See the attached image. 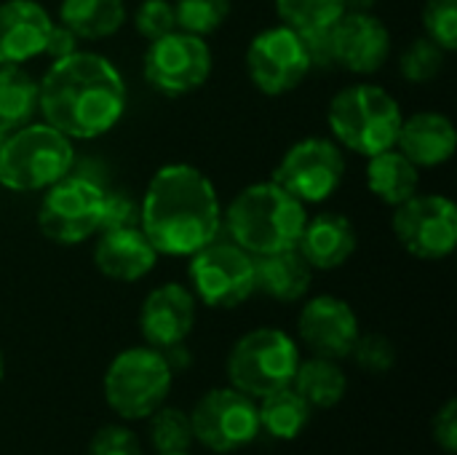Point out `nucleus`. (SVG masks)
Masks as SVG:
<instances>
[{"label":"nucleus","instance_id":"obj_41","mask_svg":"<svg viewBox=\"0 0 457 455\" xmlns=\"http://www.w3.org/2000/svg\"><path fill=\"white\" fill-rule=\"evenodd\" d=\"M3 375H5V359H3V351H0V383H3Z\"/></svg>","mask_w":457,"mask_h":455},{"label":"nucleus","instance_id":"obj_32","mask_svg":"<svg viewBox=\"0 0 457 455\" xmlns=\"http://www.w3.org/2000/svg\"><path fill=\"white\" fill-rule=\"evenodd\" d=\"M423 32L447 54L457 48V0H426L420 11Z\"/></svg>","mask_w":457,"mask_h":455},{"label":"nucleus","instance_id":"obj_20","mask_svg":"<svg viewBox=\"0 0 457 455\" xmlns=\"http://www.w3.org/2000/svg\"><path fill=\"white\" fill-rule=\"evenodd\" d=\"M359 247V233L351 217L343 212H319L305 220L297 252L308 260L313 271L343 268Z\"/></svg>","mask_w":457,"mask_h":455},{"label":"nucleus","instance_id":"obj_28","mask_svg":"<svg viewBox=\"0 0 457 455\" xmlns=\"http://www.w3.org/2000/svg\"><path fill=\"white\" fill-rule=\"evenodd\" d=\"M281 24L297 32L329 29L343 13L345 0H273Z\"/></svg>","mask_w":457,"mask_h":455},{"label":"nucleus","instance_id":"obj_18","mask_svg":"<svg viewBox=\"0 0 457 455\" xmlns=\"http://www.w3.org/2000/svg\"><path fill=\"white\" fill-rule=\"evenodd\" d=\"M91 257L104 279L134 284L155 271L161 255L155 252V247L150 244L139 225H123L99 231Z\"/></svg>","mask_w":457,"mask_h":455},{"label":"nucleus","instance_id":"obj_12","mask_svg":"<svg viewBox=\"0 0 457 455\" xmlns=\"http://www.w3.org/2000/svg\"><path fill=\"white\" fill-rule=\"evenodd\" d=\"M394 236L423 263L447 260L457 247V206L445 193H415L394 209Z\"/></svg>","mask_w":457,"mask_h":455},{"label":"nucleus","instance_id":"obj_3","mask_svg":"<svg viewBox=\"0 0 457 455\" xmlns=\"http://www.w3.org/2000/svg\"><path fill=\"white\" fill-rule=\"evenodd\" d=\"M308 220V206L273 180L241 188L222 209V231L249 255L295 249Z\"/></svg>","mask_w":457,"mask_h":455},{"label":"nucleus","instance_id":"obj_9","mask_svg":"<svg viewBox=\"0 0 457 455\" xmlns=\"http://www.w3.org/2000/svg\"><path fill=\"white\" fill-rule=\"evenodd\" d=\"M104 188L83 174H67L43 190L37 206L40 233L59 247H78L102 228Z\"/></svg>","mask_w":457,"mask_h":455},{"label":"nucleus","instance_id":"obj_16","mask_svg":"<svg viewBox=\"0 0 457 455\" xmlns=\"http://www.w3.org/2000/svg\"><path fill=\"white\" fill-rule=\"evenodd\" d=\"M335 67L353 75H375L386 67L394 51L391 29L375 11H345L332 27Z\"/></svg>","mask_w":457,"mask_h":455},{"label":"nucleus","instance_id":"obj_29","mask_svg":"<svg viewBox=\"0 0 457 455\" xmlns=\"http://www.w3.org/2000/svg\"><path fill=\"white\" fill-rule=\"evenodd\" d=\"M147 432H150V445L155 448V453H190L195 442L190 413L166 408V405H161L147 418Z\"/></svg>","mask_w":457,"mask_h":455},{"label":"nucleus","instance_id":"obj_24","mask_svg":"<svg viewBox=\"0 0 457 455\" xmlns=\"http://www.w3.org/2000/svg\"><path fill=\"white\" fill-rule=\"evenodd\" d=\"M129 8L123 0H62L59 24L78 40H107L123 29Z\"/></svg>","mask_w":457,"mask_h":455},{"label":"nucleus","instance_id":"obj_17","mask_svg":"<svg viewBox=\"0 0 457 455\" xmlns=\"http://www.w3.org/2000/svg\"><path fill=\"white\" fill-rule=\"evenodd\" d=\"M198 300L179 282L158 284L147 292L139 308V333L142 341L158 351H169L174 346H185L195 327Z\"/></svg>","mask_w":457,"mask_h":455},{"label":"nucleus","instance_id":"obj_34","mask_svg":"<svg viewBox=\"0 0 457 455\" xmlns=\"http://www.w3.org/2000/svg\"><path fill=\"white\" fill-rule=\"evenodd\" d=\"M131 24L139 38L158 40L169 32L177 29V16H174V3L171 0H142L137 11L131 13Z\"/></svg>","mask_w":457,"mask_h":455},{"label":"nucleus","instance_id":"obj_38","mask_svg":"<svg viewBox=\"0 0 457 455\" xmlns=\"http://www.w3.org/2000/svg\"><path fill=\"white\" fill-rule=\"evenodd\" d=\"M308 48V59L313 70H327L335 67V56H332V38L329 29H313V32H300Z\"/></svg>","mask_w":457,"mask_h":455},{"label":"nucleus","instance_id":"obj_2","mask_svg":"<svg viewBox=\"0 0 457 455\" xmlns=\"http://www.w3.org/2000/svg\"><path fill=\"white\" fill-rule=\"evenodd\" d=\"M139 228L161 257H190L222 236V201L193 164H163L139 198Z\"/></svg>","mask_w":457,"mask_h":455},{"label":"nucleus","instance_id":"obj_35","mask_svg":"<svg viewBox=\"0 0 457 455\" xmlns=\"http://www.w3.org/2000/svg\"><path fill=\"white\" fill-rule=\"evenodd\" d=\"M86 455H142V445L129 426L110 424L91 437Z\"/></svg>","mask_w":457,"mask_h":455},{"label":"nucleus","instance_id":"obj_37","mask_svg":"<svg viewBox=\"0 0 457 455\" xmlns=\"http://www.w3.org/2000/svg\"><path fill=\"white\" fill-rule=\"evenodd\" d=\"M431 432H434V442L436 448H442L447 455L457 453V402L455 400H447L436 416H434V424H431Z\"/></svg>","mask_w":457,"mask_h":455},{"label":"nucleus","instance_id":"obj_25","mask_svg":"<svg viewBox=\"0 0 457 455\" xmlns=\"http://www.w3.org/2000/svg\"><path fill=\"white\" fill-rule=\"evenodd\" d=\"M292 389L313 410H329V408H337L345 400L348 375L340 367V362L311 354L308 359H300L297 373L292 378Z\"/></svg>","mask_w":457,"mask_h":455},{"label":"nucleus","instance_id":"obj_4","mask_svg":"<svg viewBox=\"0 0 457 455\" xmlns=\"http://www.w3.org/2000/svg\"><path fill=\"white\" fill-rule=\"evenodd\" d=\"M399 99L380 83H351L343 86L327 105V126L332 139L361 158L378 156L396 147L402 126Z\"/></svg>","mask_w":457,"mask_h":455},{"label":"nucleus","instance_id":"obj_14","mask_svg":"<svg viewBox=\"0 0 457 455\" xmlns=\"http://www.w3.org/2000/svg\"><path fill=\"white\" fill-rule=\"evenodd\" d=\"M190 424L195 442L220 455L244 451L262 434L257 400L233 386L206 392L190 410Z\"/></svg>","mask_w":457,"mask_h":455},{"label":"nucleus","instance_id":"obj_33","mask_svg":"<svg viewBox=\"0 0 457 455\" xmlns=\"http://www.w3.org/2000/svg\"><path fill=\"white\" fill-rule=\"evenodd\" d=\"M348 359H353L356 367L370 375H386L396 365V346L383 333H361Z\"/></svg>","mask_w":457,"mask_h":455},{"label":"nucleus","instance_id":"obj_43","mask_svg":"<svg viewBox=\"0 0 457 455\" xmlns=\"http://www.w3.org/2000/svg\"><path fill=\"white\" fill-rule=\"evenodd\" d=\"M158 455H190V453H158Z\"/></svg>","mask_w":457,"mask_h":455},{"label":"nucleus","instance_id":"obj_36","mask_svg":"<svg viewBox=\"0 0 457 455\" xmlns=\"http://www.w3.org/2000/svg\"><path fill=\"white\" fill-rule=\"evenodd\" d=\"M123 225H139V204L123 193V190H104L102 201V228H123Z\"/></svg>","mask_w":457,"mask_h":455},{"label":"nucleus","instance_id":"obj_19","mask_svg":"<svg viewBox=\"0 0 457 455\" xmlns=\"http://www.w3.org/2000/svg\"><path fill=\"white\" fill-rule=\"evenodd\" d=\"M54 19L37 0H0V62L27 64L46 51Z\"/></svg>","mask_w":457,"mask_h":455},{"label":"nucleus","instance_id":"obj_31","mask_svg":"<svg viewBox=\"0 0 457 455\" xmlns=\"http://www.w3.org/2000/svg\"><path fill=\"white\" fill-rule=\"evenodd\" d=\"M171 3L177 16V29L201 38L217 32L233 11L230 0H171Z\"/></svg>","mask_w":457,"mask_h":455},{"label":"nucleus","instance_id":"obj_40","mask_svg":"<svg viewBox=\"0 0 457 455\" xmlns=\"http://www.w3.org/2000/svg\"><path fill=\"white\" fill-rule=\"evenodd\" d=\"M378 0H345V11H372Z\"/></svg>","mask_w":457,"mask_h":455},{"label":"nucleus","instance_id":"obj_22","mask_svg":"<svg viewBox=\"0 0 457 455\" xmlns=\"http://www.w3.org/2000/svg\"><path fill=\"white\" fill-rule=\"evenodd\" d=\"M313 268L295 249L254 257V290L276 303H300L311 292Z\"/></svg>","mask_w":457,"mask_h":455},{"label":"nucleus","instance_id":"obj_5","mask_svg":"<svg viewBox=\"0 0 457 455\" xmlns=\"http://www.w3.org/2000/svg\"><path fill=\"white\" fill-rule=\"evenodd\" d=\"M75 142L46 121L11 129L0 145V188L11 193H43L72 172Z\"/></svg>","mask_w":457,"mask_h":455},{"label":"nucleus","instance_id":"obj_1","mask_svg":"<svg viewBox=\"0 0 457 455\" xmlns=\"http://www.w3.org/2000/svg\"><path fill=\"white\" fill-rule=\"evenodd\" d=\"M129 107L123 72L96 51H72L51 62L37 80L40 121L59 129L72 142L110 134Z\"/></svg>","mask_w":457,"mask_h":455},{"label":"nucleus","instance_id":"obj_15","mask_svg":"<svg viewBox=\"0 0 457 455\" xmlns=\"http://www.w3.org/2000/svg\"><path fill=\"white\" fill-rule=\"evenodd\" d=\"M361 335L353 306L337 295L308 298L297 316V338L313 357L343 362L351 357Z\"/></svg>","mask_w":457,"mask_h":455},{"label":"nucleus","instance_id":"obj_27","mask_svg":"<svg viewBox=\"0 0 457 455\" xmlns=\"http://www.w3.org/2000/svg\"><path fill=\"white\" fill-rule=\"evenodd\" d=\"M37 115V78L24 64L0 62V129L11 131Z\"/></svg>","mask_w":457,"mask_h":455},{"label":"nucleus","instance_id":"obj_11","mask_svg":"<svg viewBox=\"0 0 457 455\" xmlns=\"http://www.w3.org/2000/svg\"><path fill=\"white\" fill-rule=\"evenodd\" d=\"M345 150L329 137H305L287 147L273 169V182L305 206L329 201L345 180Z\"/></svg>","mask_w":457,"mask_h":455},{"label":"nucleus","instance_id":"obj_23","mask_svg":"<svg viewBox=\"0 0 457 455\" xmlns=\"http://www.w3.org/2000/svg\"><path fill=\"white\" fill-rule=\"evenodd\" d=\"M364 180L370 193L391 209H396L420 190V169L399 147H388L378 156H370Z\"/></svg>","mask_w":457,"mask_h":455},{"label":"nucleus","instance_id":"obj_26","mask_svg":"<svg viewBox=\"0 0 457 455\" xmlns=\"http://www.w3.org/2000/svg\"><path fill=\"white\" fill-rule=\"evenodd\" d=\"M257 416H260V432H265L270 440L292 442L308 429L313 408L292 386H287L257 400Z\"/></svg>","mask_w":457,"mask_h":455},{"label":"nucleus","instance_id":"obj_8","mask_svg":"<svg viewBox=\"0 0 457 455\" xmlns=\"http://www.w3.org/2000/svg\"><path fill=\"white\" fill-rule=\"evenodd\" d=\"M187 290L206 308H238L254 290V255L217 236L187 257Z\"/></svg>","mask_w":457,"mask_h":455},{"label":"nucleus","instance_id":"obj_13","mask_svg":"<svg viewBox=\"0 0 457 455\" xmlns=\"http://www.w3.org/2000/svg\"><path fill=\"white\" fill-rule=\"evenodd\" d=\"M244 67L252 86L265 97H287L311 75L305 40L287 24L260 29L244 54Z\"/></svg>","mask_w":457,"mask_h":455},{"label":"nucleus","instance_id":"obj_42","mask_svg":"<svg viewBox=\"0 0 457 455\" xmlns=\"http://www.w3.org/2000/svg\"><path fill=\"white\" fill-rule=\"evenodd\" d=\"M5 134H8V131H5V129H0V145H3V139H5Z\"/></svg>","mask_w":457,"mask_h":455},{"label":"nucleus","instance_id":"obj_30","mask_svg":"<svg viewBox=\"0 0 457 455\" xmlns=\"http://www.w3.org/2000/svg\"><path fill=\"white\" fill-rule=\"evenodd\" d=\"M447 64V51L431 38H415L399 54V72L407 83H431L442 75Z\"/></svg>","mask_w":457,"mask_h":455},{"label":"nucleus","instance_id":"obj_10","mask_svg":"<svg viewBox=\"0 0 457 455\" xmlns=\"http://www.w3.org/2000/svg\"><path fill=\"white\" fill-rule=\"evenodd\" d=\"M214 70V56L201 35L174 29L147 43L142 59V75L147 86L161 97H187L206 86Z\"/></svg>","mask_w":457,"mask_h":455},{"label":"nucleus","instance_id":"obj_7","mask_svg":"<svg viewBox=\"0 0 457 455\" xmlns=\"http://www.w3.org/2000/svg\"><path fill=\"white\" fill-rule=\"evenodd\" d=\"M300 359V343L289 333L278 327H254L233 343L225 373L233 389L262 400L292 386Z\"/></svg>","mask_w":457,"mask_h":455},{"label":"nucleus","instance_id":"obj_21","mask_svg":"<svg viewBox=\"0 0 457 455\" xmlns=\"http://www.w3.org/2000/svg\"><path fill=\"white\" fill-rule=\"evenodd\" d=\"M396 147L418 166H445L457 150V131L450 115L439 110H418L402 118Z\"/></svg>","mask_w":457,"mask_h":455},{"label":"nucleus","instance_id":"obj_39","mask_svg":"<svg viewBox=\"0 0 457 455\" xmlns=\"http://www.w3.org/2000/svg\"><path fill=\"white\" fill-rule=\"evenodd\" d=\"M80 48V40L64 27V24H59V21H54V27H51V35H48V40H46V51H43V56H48L51 62H56V59H62V56H70L72 51H78Z\"/></svg>","mask_w":457,"mask_h":455},{"label":"nucleus","instance_id":"obj_6","mask_svg":"<svg viewBox=\"0 0 457 455\" xmlns=\"http://www.w3.org/2000/svg\"><path fill=\"white\" fill-rule=\"evenodd\" d=\"M174 370L163 351L153 346H131L112 357L104 370L102 392L107 408L123 421H145L166 405Z\"/></svg>","mask_w":457,"mask_h":455}]
</instances>
